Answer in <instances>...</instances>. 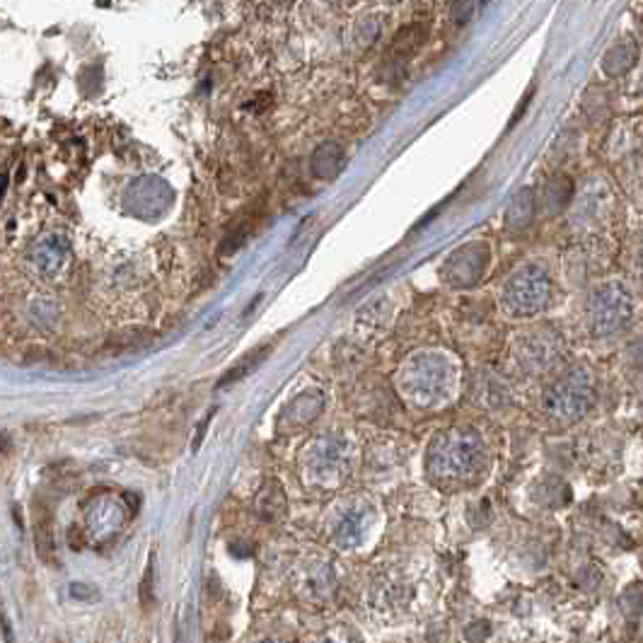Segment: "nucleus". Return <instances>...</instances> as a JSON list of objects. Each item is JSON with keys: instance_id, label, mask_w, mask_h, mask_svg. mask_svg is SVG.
Returning a JSON list of instances; mask_svg holds the SVG:
<instances>
[{"instance_id": "obj_7", "label": "nucleus", "mask_w": 643, "mask_h": 643, "mask_svg": "<svg viewBox=\"0 0 643 643\" xmlns=\"http://www.w3.org/2000/svg\"><path fill=\"white\" fill-rule=\"evenodd\" d=\"M266 353H269V347H264L262 351H257V353H254V356H250V359H245V361H242V363H238V368H235V371H232V373H228V375H226V378H223V380H220V387H226V385H230V383H235V380H240V378H242V375H245L247 371H252V368H254V363H259V361H262V359L266 356Z\"/></svg>"}, {"instance_id": "obj_8", "label": "nucleus", "mask_w": 643, "mask_h": 643, "mask_svg": "<svg viewBox=\"0 0 643 643\" xmlns=\"http://www.w3.org/2000/svg\"><path fill=\"white\" fill-rule=\"evenodd\" d=\"M153 575H155V569H153V563H150V567L146 569V575H143V583H141V603H143V607H148L153 603V593H150Z\"/></svg>"}, {"instance_id": "obj_9", "label": "nucleus", "mask_w": 643, "mask_h": 643, "mask_svg": "<svg viewBox=\"0 0 643 643\" xmlns=\"http://www.w3.org/2000/svg\"><path fill=\"white\" fill-rule=\"evenodd\" d=\"M631 262H634V269H636V274L643 279V232H641L639 240H636L634 257H631Z\"/></svg>"}, {"instance_id": "obj_5", "label": "nucleus", "mask_w": 643, "mask_h": 643, "mask_svg": "<svg viewBox=\"0 0 643 643\" xmlns=\"http://www.w3.org/2000/svg\"><path fill=\"white\" fill-rule=\"evenodd\" d=\"M636 61H639V41L631 35H624L607 49V53L600 61V69L607 77H619L634 69Z\"/></svg>"}, {"instance_id": "obj_11", "label": "nucleus", "mask_w": 643, "mask_h": 643, "mask_svg": "<svg viewBox=\"0 0 643 643\" xmlns=\"http://www.w3.org/2000/svg\"><path fill=\"white\" fill-rule=\"evenodd\" d=\"M71 593H73L75 597H87V595H93V591H85L83 585H73V587H71Z\"/></svg>"}, {"instance_id": "obj_12", "label": "nucleus", "mask_w": 643, "mask_h": 643, "mask_svg": "<svg viewBox=\"0 0 643 643\" xmlns=\"http://www.w3.org/2000/svg\"><path fill=\"white\" fill-rule=\"evenodd\" d=\"M3 634H5V643H15V639H13V629H10V622H8V619L3 622Z\"/></svg>"}, {"instance_id": "obj_10", "label": "nucleus", "mask_w": 643, "mask_h": 643, "mask_svg": "<svg viewBox=\"0 0 643 643\" xmlns=\"http://www.w3.org/2000/svg\"><path fill=\"white\" fill-rule=\"evenodd\" d=\"M315 643H359L356 639H351L349 634H343V631H339V634H325L315 639Z\"/></svg>"}, {"instance_id": "obj_6", "label": "nucleus", "mask_w": 643, "mask_h": 643, "mask_svg": "<svg viewBox=\"0 0 643 643\" xmlns=\"http://www.w3.org/2000/svg\"><path fill=\"white\" fill-rule=\"evenodd\" d=\"M35 537L37 551L44 561H53V532H51V513L44 504H35Z\"/></svg>"}, {"instance_id": "obj_3", "label": "nucleus", "mask_w": 643, "mask_h": 643, "mask_svg": "<svg viewBox=\"0 0 643 643\" xmlns=\"http://www.w3.org/2000/svg\"><path fill=\"white\" fill-rule=\"evenodd\" d=\"M551 293L549 276L539 266H530V269L520 271L511 281L506 291V301L518 313H537L547 305Z\"/></svg>"}, {"instance_id": "obj_2", "label": "nucleus", "mask_w": 643, "mask_h": 643, "mask_svg": "<svg viewBox=\"0 0 643 643\" xmlns=\"http://www.w3.org/2000/svg\"><path fill=\"white\" fill-rule=\"evenodd\" d=\"M597 399V383L593 371L587 365H573L559 378V383L551 387L547 397V407L554 418L561 424H575V421L591 414Z\"/></svg>"}, {"instance_id": "obj_4", "label": "nucleus", "mask_w": 643, "mask_h": 643, "mask_svg": "<svg viewBox=\"0 0 643 643\" xmlns=\"http://www.w3.org/2000/svg\"><path fill=\"white\" fill-rule=\"evenodd\" d=\"M615 208V192L605 177H593L587 182L581 194L579 204H575V216H579L581 226H605L607 218L612 216Z\"/></svg>"}, {"instance_id": "obj_13", "label": "nucleus", "mask_w": 643, "mask_h": 643, "mask_svg": "<svg viewBox=\"0 0 643 643\" xmlns=\"http://www.w3.org/2000/svg\"><path fill=\"white\" fill-rule=\"evenodd\" d=\"M264 643H283V641H264Z\"/></svg>"}, {"instance_id": "obj_1", "label": "nucleus", "mask_w": 643, "mask_h": 643, "mask_svg": "<svg viewBox=\"0 0 643 643\" xmlns=\"http://www.w3.org/2000/svg\"><path fill=\"white\" fill-rule=\"evenodd\" d=\"M636 315V298L622 279H605L591 288L585 301V327L597 341L622 337Z\"/></svg>"}]
</instances>
